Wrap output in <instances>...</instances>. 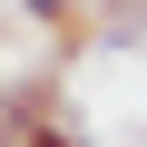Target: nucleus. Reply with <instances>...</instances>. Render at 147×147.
<instances>
[{"label": "nucleus", "instance_id": "nucleus-1", "mask_svg": "<svg viewBox=\"0 0 147 147\" xmlns=\"http://www.w3.org/2000/svg\"><path fill=\"white\" fill-rule=\"evenodd\" d=\"M69 108V79H59V69H30V79H0V127H39V118H59Z\"/></svg>", "mask_w": 147, "mask_h": 147}, {"label": "nucleus", "instance_id": "nucleus-2", "mask_svg": "<svg viewBox=\"0 0 147 147\" xmlns=\"http://www.w3.org/2000/svg\"><path fill=\"white\" fill-rule=\"evenodd\" d=\"M10 10H20L30 30H49L59 59H79V49H88V0H10Z\"/></svg>", "mask_w": 147, "mask_h": 147}, {"label": "nucleus", "instance_id": "nucleus-3", "mask_svg": "<svg viewBox=\"0 0 147 147\" xmlns=\"http://www.w3.org/2000/svg\"><path fill=\"white\" fill-rule=\"evenodd\" d=\"M88 39L137 49V39H147V0H88Z\"/></svg>", "mask_w": 147, "mask_h": 147}, {"label": "nucleus", "instance_id": "nucleus-4", "mask_svg": "<svg viewBox=\"0 0 147 147\" xmlns=\"http://www.w3.org/2000/svg\"><path fill=\"white\" fill-rule=\"evenodd\" d=\"M0 147H10V127H0Z\"/></svg>", "mask_w": 147, "mask_h": 147}]
</instances>
